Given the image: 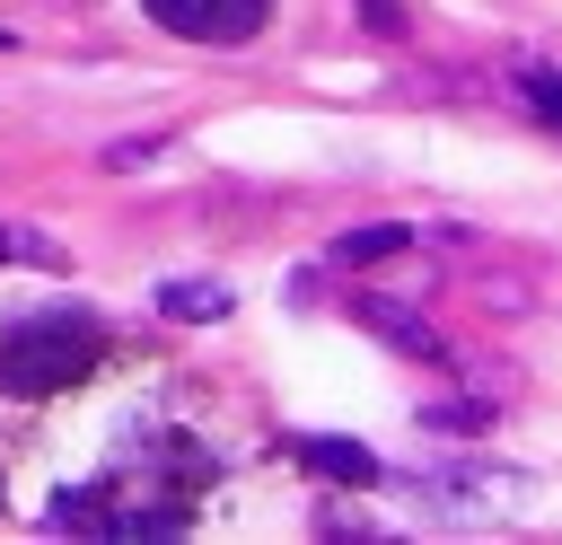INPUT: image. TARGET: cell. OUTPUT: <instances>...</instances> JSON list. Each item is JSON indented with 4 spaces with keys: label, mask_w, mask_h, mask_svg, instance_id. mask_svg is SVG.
Listing matches in <instances>:
<instances>
[{
    "label": "cell",
    "mask_w": 562,
    "mask_h": 545,
    "mask_svg": "<svg viewBox=\"0 0 562 545\" xmlns=\"http://www.w3.org/2000/svg\"><path fill=\"white\" fill-rule=\"evenodd\" d=\"M105 325L88 308H35L0 334V396H61L97 369Z\"/></svg>",
    "instance_id": "1"
},
{
    "label": "cell",
    "mask_w": 562,
    "mask_h": 545,
    "mask_svg": "<svg viewBox=\"0 0 562 545\" xmlns=\"http://www.w3.org/2000/svg\"><path fill=\"white\" fill-rule=\"evenodd\" d=\"M140 9L184 44H246L272 18V0H140Z\"/></svg>",
    "instance_id": "2"
},
{
    "label": "cell",
    "mask_w": 562,
    "mask_h": 545,
    "mask_svg": "<svg viewBox=\"0 0 562 545\" xmlns=\"http://www.w3.org/2000/svg\"><path fill=\"white\" fill-rule=\"evenodd\" d=\"M351 316L378 334V343H395L404 360H448V343H439V325L422 316V308H404V299H386V290H360L351 299Z\"/></svg>",
    "instance_id": "3"
},
{
    "label": "cell",
    "mask_w": 562,
    "mask_h": 545,
    "mask_svg": "<svg viewBox=\"0 0 562 545\" xmlns=\"http://www.w3.org/2000/svg\"><path fill=\"white\" fill-rule=\"evenodd\" d=\"M299 466H307V475H325V483H351V492H360V483H378V457H369L360 440H299Z\"/></svg>",
    "instance_id": "4"
},
{
    "label": "cell",
    "mask_w": 562,
    "mask_h": 545,
    "mask_svg": "<svg viewBox=\"0 0 562 545\" xmlns=\"http://www.w3.org/2000/svg\"><path fill=\"white\" fill-rule=\"evenodd\" d=\"M158 308H167L176 325H211V316H228V281H202V272L158 281Z\"/></svg>",
    "instance_id": "5"
},
{
    "label": "cell",
    "mask_w": 562,
    "mask_h": 545,
    "mask_svg": "<svg viewBox=\"0 0 562 545\" xmlns=\"http://www.w3.org/2000/svg\"><path fill=\"white\" fill-rule=\"evenodd\" d=\"M413 246V229L404 220H378V229H342L334 237V264H378V255H404Z\"/></svg>",
    "instance_id": "6"
},
{
    "label": "cell",
    "mask_w": 562,
    "mask_h": 545,
    "mask_svg": "<svg viewBox=\"0 0 562 545\" xmlns=\"http://www.w3.org/2000/svg\"><path fill=\"white\" fill-rule=\"evenodd\" d=\"M53 527H61V536H70V527H79V536H105V492H97V483L53 492Z\"/></svg>",
    "instance_id": "7"
},
{
    "label": "cell",
    "mask_w": 562,
    "mask_h": 545,
    "mask_svg": "<svg viewBox=\"0 0 562 545\" xmlns=\"http://www.w3.org/2000/svg\"><path fill=\"white\" fill-rule=\"evenodd\" d=\"M509 88H518V105H527L536 123H562V70H544V62H536V70H518Z\"/></svg>",
    "instance_id": "8"
}]
</instances>
